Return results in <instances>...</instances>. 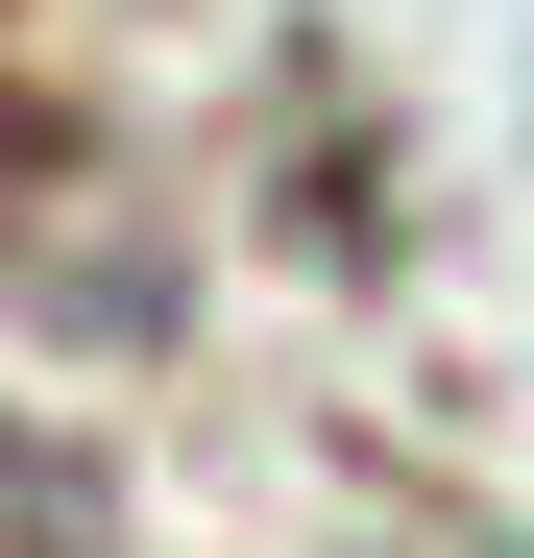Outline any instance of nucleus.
<instances>
[{
  "label": "nucleus",
  "instance_id": "obj_1",
  "mask_svg": "<svg viewBox=\"0 0 534 558\" xmlns=\"http://www.w3.org/2000/svg\"><path fill=\"white\" fill-rule=\"evenodd\" d=\"M0 558H122V510H98V461L0 437Z\"/></svg>",
  "mask_w": 534,
  "mask_h": 558
}]
</instances>
